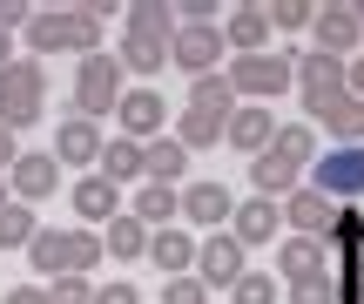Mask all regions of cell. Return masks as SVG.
I'll use <instances>...</instances> for the list:
<instances>
[{
    "instance_id": "45",
    "label": "cell",
    "mask_w": 364,
    "mask_h": 304,
    "mask_svg": "<svg viewBox=\"0 0 364 304\" xmlns=\"http://www.w3.org/2000/svg\"><path fill=\"white\" fill-rule=\"evenodd\" d=\"M14 156H21V135H14V129H0V176L14 169Z\"/></svg>"
},
{
    "instance_id": "13",
    "label": "cell",
    "mask_w": 364,
    "mask_h": 304,
    "mask_svg": "<svg viewBox=\"0 0 364 304\" xmlns=\"http://www.w3.org/2000/svg\"><path fill=\"white\" fill-rule=\"evenodd\" d=\"M223 142H230L236 156H250V162H257L263 149L277 142V115H270L263 102H236V115L223 122Z\"/></svg>"
},
{
    "instance_id": "25",
    "label": "cell",
    "mask_w": 364,
    "mask_h": 304,
    "mask_svg": "<svg viewBox=\"0 0 364 304\" xmlns=\"http://www.w3.org/2000/svg\"><path fill=\"white\" fill-rule=\"evenodd\" d=\"M75 216H81V224H108V216H122V189L102 183V176H81V183H75Z\"/></svg>"
},
{
    "instance_id": "49",
    "label": "cell",
    "mask_w": 364,
    "mask_h": 304,
    "mask_svg": "<svg viewBox=\"0 0 364 304\" xmlns=\"http://www.w3.org/2000/svg\"><path fill=\"white\" fill-rule=\"evenodd\" d=\"M358 264H364V251H358Z\"/></svg>"
},
{
    "instance_id": "15",
    "label": "cell",
    "mask_w": 364,
    "mask_h": 304,
    "mask_svg": "<svg viewBox=\"0 0 364 304\" xmlns=\"http://www.w3.org/2000/svg\"><path fill=\"white\" fill-rule=\"evenodd\" d=\"M102 142H108V135H102V122L61 115V122H54V149H48V156L61 162V169H68V162H75V169H88V162L102 156Z\"/></svg>"
},
{
    "instance_id": "41",
    "label": "cell",
    "mask_w": 364,
    "mask_h": 304,
    "mask_svg": "<svg viewBox=\"0 0 364 304\" xmlns=\"http://www.w3.org/2000/svg\"><path fill=\"white\" fill-rule=\"evenodd\" d=\"M290 304H338V298H331V278H311V284H290Z\"/></svg>"
},
{
    "instance_id": "2",
    "label": "cell",
    "mask_w": 364,
    "mask_h": 304,
    "mask_svg": "<svg viewBox=\"0 0 364 304\" xmlns=\"http://www.w3.org/2000/svg\"><path fill=\"white\" fill-rule=\"evenodd\" d=\"M27 48L34 54H102V21L88 7H48L27 21Z\"/></svg>"
},
{
    "instance_id": "43",
    "label": "cell",
    "mask_w": 364,
    "mask_h": 304,
    "mask_svg": "<svg viewBox=\"0 0 364 304\" xmlns=\"http://www.w3.org/2000/svg\"><path fill=\"white\" fill-rule=\"evenodd\" d=\"M0 304H48V284H14Z\"/></svg>"
},
{
    "instance_id": "24",
    "label": "cell",
    "mask_w": 364,
    "mask_h": 304,
    "mask_svg": "<svg viewBox=\"0 0 364 304\" xmlns=\"http://www.w3.org/2000/svg\"><path fill=\"white\" fill-rule=\"evenodd\" d=\"M115 68H122V75H162V68H169V41H156V34H122Z\"/></svg>"
},
{
    "instance_id": "10",
    "label": "cell",
    "mask_w": 364,
    "mask_h": 304,
    "mask_svg": "<svg viewBox=\"0 0 364 304\" xmlns=\"http://www.w3.org/2000/svg\"><path fill=\"white\" fill-rule=\"evenodd\" d=\"M311 34H317V54H331V61H351V54H364V27H358L351 0H331V7H317Z\"/></svg>"
},
{
    "instance_id": "23",
    "label": "cell",
    "mask_w": 364,
    "mask_h": 304,
    "mask_svg": "<svg viewBox=\"0 0 364 304\" xmlns=\"http://www.w3.org/2000/svg\"><path fill=\"white\" fill-rule=\"evenodd\" d=\"M102 257H115V264H135V257H149V230L135 224L129 210L108 216V224H102Z\"/></svg>"
},
{
    "instance_id": "19",
    "label": "cell",
    "mask_w": 364,
    "mask_h": 304,
    "mask_svg": "<svg viewBox=\"0 0 364 304\" xmlns=\"http://www.w3.org/2000/svg\"><path fill=\"white\" fill-rule=\"evenodd\" d=\"M149 264H156L162 278H189V271H196V237H189L182 224L149 230Z\"/></svg>"
},
{
    "instance_id": "12",
    "label": "cell",
    "mask_w": 364,
    "mask_h": 304,
    "mask_svg": "<svg viewBox=\"0 0 364 304\" xmlns=\"http://www.w3.org/2000/svg\"><path fill=\"white\" fill-rule=\"evenodd\" d=\"M115 122H122V135H129V142H156V135L169 129V102H162L156 88H122Z\"/></svg>"
},
{
    "instance_id": "40",
    "label": "cell",
    "mask_w": 364,
    "mask_h": 304,
    "mask_svg": "<svg viewBox=\"0 0 364 304\" xmlns=\"http://www.w3.org/2000/svg\"><path fill=\"white\" fill-rule=\"evenodd\" d=\"M27 21H34L27 0H0V34H27Z\"/></svg>"
},
{
    "instance_id": "42",
    "label": "cell",
    "mask_w": 364,
    "mask_h": 304,
    "mask_svg": "<svg viewBox=\"0 0 364 304\" xmlns=\"http://www.w3.org/2000/svg\"><path fill=\"white\" fill-rule=\"evenodd\" d=\"M95 304H142L135 284H95Z\"/></svg>"
},
{
    "instance_id": "27",
    "label": "cell",
    "mask_w": 364,
    "mask_h": 304,
    "mask_svg": "<svg viewBox=\"0 0 364 304\" xmlns=\"http://www.w3.org/2000/svg\"><path fill=\"white\" fill-rule=\"evenodd\" d=\"M317 243H324V251H344V257H358V251H364V210H358V203H338Z\"/></svg>"
},
{
    "instance_id": "16",
    "label": "cell",
    "mask_w": 364,
    "mask_h": 304,
    "mask_svg": "<svg viewBox=\"0 0 364 304\" xmlns=\"http://www.w3.org/2000/svg\"><path fill=\"white\" fill-rule=\"evenodd\" d=\"M311 278H331V251L317 237H284L277 243V284H311Z\"/></svg>"
},
{
    "instance_id": "47",
    "label": "cell",
    "mask_w": 364,
    "mask_h": 304,
    "mask_svg": "<svg viewBox=\"0 0 364 304\" xmlns=\"http://www.w3.org/2000/svg\"><path fill=\"white\" fill-rule=\"evenodd\" d=\"M7 203H14V196H7V176H0V210H7Z\"/></svg>"
},
{
    "instance_id": "4",
    "label": "cell",
    "mask_w": 364,
    "mask_h": 304,
    "mask_svg": "<svg viewBox=\"0 0 364 304\" xmlns=\"http://www.w3.org/2000/svg\"><path fill=\"white\" fill-rule=\"evenodd\" d=\"M290 68H297V54H236L230 68H223V81H230L236 102H270V95L290 88Z\"/></svg>"
},
{
    "instance_id": "21",
    "label": "cell",
    "mask_w": 364,
    "mask_h": 304,
    "mask_svg": "<svg viewBox=\"0 0 364 304\" xmlns=\"http://www.w3.org/2000/svg\"><path fill=\"white\" fill-rule=\"evenodd\" d=\"M182 176H189V149H182L176 135H156V142H142V183L176 189Z\"/></svg>"
},
{
    "instance_id": "39",
    "label": "cell",
    "mask_w": 364,
    "mask_h": 304,
    "mask_svg": "<svg viewBox=\"0 0 364 304\" xmlns=\"http://www.w3.org/2000/svg\"><path fill=\"white\" fill-rule=\"evenodd\" d=\"M216 0H182V7H176V27H216Z\"/></svg>"
},
{
    "instance_id": "22",
    "label": "cell",
    "mask_w": 364,
    "mask_h": 304,
    "mask_svg": "<svg viewBox=\"0 0 364 304\" xmlns=\"http://www.w3.org/2000/svg\"><path fill=\"white\" fill-rule=\"evenodd\" d=\"M230 21H216V34H223V48H236V54H263V41H270V21H263V7H223Z\"/></svg>"
},
{
    "instance_id": "30",
    "label": "cell",
    "mask_w": 364,
    "mask_h": 304,
    "mask_svg": "<svg viewBox=\"0 0 364 304\" xmlns=\"http://www.w3.org/2000/svg\"><path fill=\"white\" fill-rule=\"evenodd\" d=\"M129 216H135L142 230H169V224H176V189L142 183V189H135V203H129Z\"/></svg>"
},
{
    "instance_id": "37",
    "label": "cell",
    "mask_w": 364,
    "mask_h": 304,
    "mask_svg": "<svg viewBox=\"0 0 364 304\" xmlns=\"http://www.w3.org/2000/svg\"><path fill=\"white\" fill-rule=\"evenodd\" d=\"M48 304H95V284L88 278H54L48 284Z\"/></svg>"
},
{
    "instance_id": "8",
    "label": "cell",
    "mask_w": 364,
    "mask_h": 304,
    "mask_svg": "<svg viewBox=\"0 0 364 304\" xmlns=\"http://www.w3.org/2000/svg\"><path fill=\"white\" fill-rule=\"evenodd\" d=\"M223 54H230V48H223V34H216V27H176V34H169V68H182V75H223Z\"/></svg>"
},
{
    "instance_id": "34",
    "label": "cell",
    "mask_w": 364,
    "mask_h": 304,
    "mask_svg": "<svg viewBox=\"0 0 364 304\" xmlns=\"http://www.w3.org/2000/svg\"><path fill=\"white\" fill-rule=\"evenodd\" d=\"M263 21H270V34H304V27L317 21V7H311V0H270Z\"/></svg>"
},
{
    "instance_id": "36",
    "label": "cell",
    "mask_w": 364,
    "mask_h": 304,
    "mask_svg": "<svg viewBox=\"0 0 364 304\" xmlns=\"http://www.w3.org/2000/svg\"><path fill=\"white\" fill-rule=\"evenodd\" d=\"M277 278H263V271H243V278L230 284V304H277Z\"/></svg>"
},
{
    "instance_id": "32",
    "label": "cell",
    "mask_w": 364,
    "mask_h": 304,
    "mask_svg": "<svg viewBox=\"0 0 364 304\" xmlns=\"http://www.w3.org/2000/svg\"><path fill=\"white\" fill-rule=\"evenodd\" d=\"M122 14H129V34H156V41L176 34V7L169 0H135V7H122Z\"/></svg>"
},
{
    "instance_id": "48",
    "label": "cell",
    "mask_w": 364,
    "mask_h": 304,
    "mask_svg": "<svg viewBox=\"0 0 364 304\" xmlns=\"http://www.w3.org/2000/svg\"><path fill=\"white\" fill-rule=\"evenodd\" d=\"M351 14H358V27H364V0H351Z\"/></svg>"
},
{
    "instance_id": "17",
    "label": "cell",
    "mask_w": 364,
    "mask_h": 304,
    "mask_svg": "<svg viewBox=\"0 0 364 304\" xmlns=\"http://www.w3.org/2000/svg\"><path fill=\"white\" fill-rule=\"evenodd\" d=\"M223 230H230V237L250 251V243H270L277 230H284V210H277L270 196H243V203L230 210V224H223Z\"/></svg>"
},
{
    "instance_id": "6",
    "label": "cell",
    "mask_w": 364,
    "mask_h": 304,
    "mask_svg": "<svg viewBox=\"0 0 364 304\" xmlns=\"http://www.w3.org/2000/svg\"><path fill=\"white\" fill-rule=\"evenodd\" d=\"M311 189L331 203H358L364 196V149H324L311 162Z\"/></svg>"
},
{
    "instance_id": "26",
    "label": "cell",
    "mask_w": 364,
    "mask_h": 304,
    "mask_svg": "<svg viewBox=\"0 0 364 304\" xmlns=\"http://www.w3.org/2000/svg\"><path fill=\"white\" fill-rule=\"evenodd\" d=\"M95 169H102V183H135L142 176V142H129V135H115V142H102V156H95Z\"/></svg>"
},
{
    "instance_id": "11",
    "label": "cell",
    "mask_w": 364,
    "mask_h": 304,
    "mask_svg": "<svg viewBox=\"0 0 364 304\" xmlns=\"http://www.w3.org/2000/svg\"><path fill=\"white\" fill-rule=\"evenodd\" d=\"M54 189H61V162H54L48 149L14 156V169H7V196H14V203H27V210H34L41 196H54Z\"/></svg>"
},
{
    "instance_id": "20",
    "label": "cell",
    "mask_w": 364,
    "mask_h": 304,
    "mask_svg": "<svg viewBox=\"0 0 364 304\" xmlns=\"http://www.w3.org/2000/svg\"><path fill=\"white\" fill-rule=\"evenodd\" d=\"M311 122H324V129L338 135V149H364V102H358V95H331V102H317Z\"/></svg>"
},
{
    "instance_id": "5",
    "label": "cell",
    "mask_w": 364,
    "mask_h": 304,
    "mask_svg": "<svg viewBox=\"0 0 364 304\" xmlns=\"http://www.w3.org/2000/svg\"><path fill=\"white\" fill-rule=\"evenodd\" d=\"M41 102H48V68H34V61L0 68V129L21 135L27 122H41Z\"/></svg>"
},
{
    "instance_id": "46",
    "label": "cell",
    "mask_w": 364,
    "mask_h": 304,
    "mask_svg": "<svg viewBox=\"0 0 364 304\" xmlns=\"http://www.w3.org/2000/svg\"><path fill=\"white\" fill-rule=\"evenodd\" d=\"M0 68H14V34H0Z\"/></svg>"
},
{
    "instance_id": "1",
    "label": "cell",
    "mask_w": 364,
    "mask_h": 304,
    "mask_svg": "<svg viewBox=\"0 0 364 304\" xmlns=\"http://www.w3.org/2000/svg\"><path fill=\"white\" fill-rule=\"evenodd\" d=\"M27 264L41 271V278H88L95 264H102V237L95 230H34V243H27Z\"/></svg>"
},
{
    "instance_id": "38",
    "label": "cell",
    "mask_w": 364,
    "mask_h": 304,
    "mask_svg": "<svg viewBox=\"0 0 364 304\" xmlns=\"http://www.w3.org/2000/svg\"><path fill=\"white\" fill-rule=\"evenodd\" d=\"M162 304H209V284L203 278H169L162 284Z\"/></svg>"
},
{
    "instance_id": "14",
    "label": "cell",
    "mask_w": 364,
    "mask_h": 304,
    "mask_svg": "<svg viewBox=\"0 0 364 304\" xmlns=\"http://www.w3.org/2000/svg\"><path fill=\"white\" fill-rule=\"evenodd\" d=\"M290 88L304 95V108L331 102V95H344V61H331V54H297V68H290Z\"/></svg>"
},
{
    "instance_id": "44",
    "label": "cell",
    "mask_w": 364,
    "mask_h": 304,
    "mask_svg": "<svg viewBox=\"0 0 364 304\" xmlns=\"http://www.w3.org/2000/svg\"><path fill=\"white\" fill-rule=\"evenodd\" d=\"M344 95H358V102H364V54H351V68H344Z\"/></svg>"
},
{
    "instance_id": "18",
    "label": "cell",
    "mask_w": 364,
    "mask_h": 304,
    "mask_svg": "<svg viewBox=\"0 0 364 304\" xmlns=\"http://www.w3.org/2000/svg\"><path fill=\"white\" fill-rule=\"evenodd\" d=\"M277 210H284V230H290V237H324V224H331V210H338V203L317 196L311 183H297L284 203H277Z\"/></svg>"
},
{
    "instance_id": "9",
    "label": "cell",
    "mask_w": 364,
    "mask_h": 304,
    "mask_svg": "<svg viewBox=\"0 0 364 304\" xmlns=\"http://www.w3.org/2000/svg\"><path fill=\"white\" fill-rule=\"evenodd\" d=\"M243 257H250V251H243V243L230 237V230H209V237L196 243V278H203L209 291H230V284H236V278L250 271Z\"/></svg>"
},
{
    "instance_id": "3",
    "label": "cell",
    "mask_w": 364,
    "mask_h": 304,
    "mask_svg": "<svg viewBox=\"0 0 364 304\" xmlns=\"http://www.w3.org/2000/svg\"><path fill=\"white\" fill-rule=\"evenodd\" d=\"M115 102H122V68H115V54H81L75 95H68V115L102 122V115H115Z\"/></svg>"
},
{
    "instance_id": "31",
    "label": "cell",
    "mask_w": 364,
    "mask_h": 304,
    "mask_svg": "<svg viewBox=\"0 0 364 304\" xmlns=\"http://www.w3.org/2000/svg\"><path fill=\"white\" fill-rule=\"evenodd\" d=\"M189 108H196V115L230 122V115H236V95H230V81H223V75H196V81H189Z\"/></svg>"
},
{
    "instance_id": "29",
    "label": "cell",
    "mask_w": 364,
    "mask_h": 304,
    "mask_svg": "<svg viewBox=\"0 0 364 304\" xmlns=\"http://www.w3.org/2000/svg\"><path fill=\"white\" fill-rule=\"evenodd\" d=\"M270 149L304 176V169L317 162V129H311V122H277V142H270Z\"/></svg>"
},
{
    "instance_id": "7",
    "label": "cell",
    "mask_w": 364,
    "mask_h": 304,
    "mask_svg": "<svg viewBox=\"0 0 364 304\" xmlns=\"http://www.w3.org/2000/svg\"><path fill=\"white\" fill-rule=\"evenodd\" d=\"M230 210H236V196H230V183H189V189H176V224H189V230H223L230 224Z\"/></svg>"
},
{
    "instance_id": "35",
    "label": "cell",
    "mask_w": 364,
    "mask_h": 304,
    "mask_svg": "<svg viewBox=\"0 0 364 304\" xmlns=\"http://www.w3.org/2000/svg\"><path fill=\"white\" fill-rule=\"evenodd\" d=\"M34 210H27V203H7V210H0V251H27V243H34Z\"/></svg>"
},
{
    "instance_id": "28",
    "label": "cell",
    "mask_w": 364,
    "mask_h": 304,
    "mask_svg": "<svg viewBox=\"0 0 364 304\" xmlns=\"http://www.w3.org/2000/svg\"><path fill=\"white\" fill-rule=\"evenodd\" d=\"M250 183H257V196H270V203H284L290 189H297V169H290L277 149H263L257 162H250Z\"/></svg>"
},
{
    "instance_id": "33",
    "label": "cell",
    "mask_w": 364,
    "mask_h": 304,
    "mask_svg": "<svg viewBox=\"0 0 364 304\" xmlns=\"http://www.w3.org/2000/svg\"><path fill=\"white\" fill-rule=\"evenodd\" d=\"M169 135L196 156V149H216V142H223V122H216V115H196V108H182V122H176Z\"/></svg>"
}]
</instances>
